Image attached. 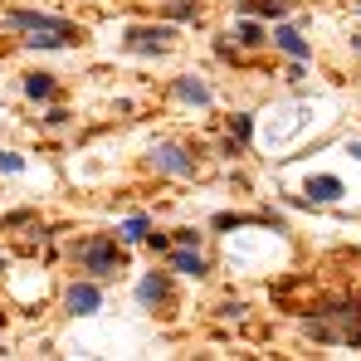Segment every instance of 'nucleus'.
I'll list each match as a JSON object with an SVG mask.
<instances>
[{
    "label": "nucleus",
    "instance_id": "1",
    "mask_svg": "<svg viewBox=\"0 0 361 361\" xmlns=\"http://www.w3.org/2000/svg\"><path fill=\"white\" fill-rule=\"evenodd\" d=\"M68 259L78 264V274H88V279H98V283H108V279H118L132 269V259H127V244L118 235H83V240L68 244Z\"/></svg>",
    "mask_w": 361,
    "mask_h": 361
},
{
    "label": "nucleus",
    "instance_id": "2",
    "mask_svg": "<svg viewBox=\"0 0 361 361\" xmlns=\"http://www.w3.org/2000/svg\"><path fill=\"white\" fill-rule=\"evenodd\" d=\"M180 39V30L171 20H161V25H127V35H122V49L127 54H142V59H161V54H171Z\"/></svg>",
    "mask_w": 361,
    "mask_h": 361
},
{
    "label": "nucleus",
    "instance_id": "3",
    "mask_svg": "<svg viewBox=\"0 0 361 361\" xmlns=\"http://www.w3.org/2000/svg\"><path fill=\"white\" fill-rule=\"evenodd\" d=\"M5 30H20V35L49 30V35H63L68 44H83V25H73L63 15H49V10H5Z\"/></svg>",
    "mask_w": 361,
    "mask_h": 361
},
{
    "label": "nucleus",
    "instance_id": "4",
    "mask_svg": "<svg viewBox=\"0 0 361 361\" xmlns=\"http://www.w3.org/2000/svg\"><path fill=\"white\" fill-rule=\"evenodd\" d=\"M152 166H157L161 176H176V180H190L195 171H200L195 152L180 147V142H157V147H152Z\"/></svg>",
    "mask_w": 361,
    "mask_h": 361
},
{
    "label": "nucleus",
    "instance_id": "5",
    "mask_svg": "<svg viewBox=\"0 0 361 361\" xmlns=\"http://www.w3.org/2000/svg\"><path fill=\"white\" fill-rule=\"evenodd\" d=\"M98 307H103V283L98 279H73L63 288V312L68 317H93Z\"/></svg>",
    "mask_w": 361,
    "mask_h": 361
},
{
    "label": "nucleus",
    "instance_id": "6",
    "mask_svg": "<svg viewBox=\"0 0 361 361\" xmlns=\"http://www.w3.org/2000/svg\"><path fill=\"white\" fill-rule=\"evenodd\" d=\"M269 44L279 49V54H288V59H312V39H302L293 25H283V20H274V30H269Z\"/></svg>",
    "mask_w": 361,
    "mask_h": 361
},
{
    "label": "nucleus",
    "instance_id": "7",
    "mask_svg": "<svg viewBox=\"0 0 361 361\" xmlns=\"http://www.w3.org/2000/svg\"><path fill=\"white\" fill-rule=\"evenodd\" d=\"M171 93H176L185 108H210V103H215L210 83H205V78H195V73H176V78H171Z\"/></svg>",
    "mask_w": 361,
    "mask_h": 361
},
{
    "label": "nucleus",
    "instance_id": "8",
    "mask_svg": "<svg viewBox=\"0 0 361 361\" xmlns=\"http://www.w3.org/2000/svg\"><path fill=\"white\" fill-rule=\"evenodd\" d=\"M166 259H171V274H185V279H210V259H205L200 249L171 244V249H166Z\"/></svg>",
    "mask_w": 361,
    "mask_h": 361
},
{
    "label": "nucleus",
    "instance_id": "9",
    "mask_svg": "<svg viewBox=\"0 0 361 361\" xmlns=\"http://www.w3.org/2000/svg\"><path fill=\"white\" fill-rule=\"evenodd\" d=\"M347 195V185L337 176H307V185H302V205H337Z\"/></svg>",
    "mask_w": 361,
    "mask_h": 361
},
{
    "label": "nucleus",
    "instance_id": "10",
    "mask_svg": "<svg viewBox=\"0 0 361 361\" xmlns=\"http://www.w3.org/2000/svg\"><path fill=\"white\" fill-rule=\"evenodd\" d=\"M20 88H25L30 103H54V98H59V73H49V68H30Z\"/></svg>",
    "mask_w": 361,
    "mask_h": 361
},
{
    "label": "nucleus",
    "instance_id": "11",
    "mask_svg": "<svg viewBox=\"0 0 361 361\" xmlns=\"http://www.w3.org/2000/svg\"><path fill=\"white\" fill-rule=\"evenodd\" d=\"M137 302L142 307H166L171 302V274H142L137 279Z\"/></svg>",
    "mask_w": 361,
    "mask_h": 361
},
{
    "label": "nucleus",
    "instance_id": "12",
    "mask_svg": "<svg viewBox=\"0 0 361 361\" xmlns=\"http://www.w3.org/2000/svg\"><path fill=\"white\" fill-rule=\"evenodd\" d=\"M235 44H240V49H264V44H269V25H264L259 15H240V20H235Z\"/></svg>",
    "mask_w": 361,
    "mask_h": 361
},
{
    "label": "nucleus",
    "instance_id": "13",
    "mask_svg": "<svg viewBox=\"0 0 361 361\" xmlns=\"http://www.w3.org/2000/svg\"><path fill=\"white\" fill-rule=\"evenodd\" d=\"M161 20H171V25H200L205 20V5L200 0H166L161 5Z\"/></svg>",
    "mask_w": 361,
    "mask_h": 361
},
{
    "label": "nucleus",
    "instance_id": "14",
    "mask_svg": "<svg viewBox=\"0 0 361 361\" xmlns=\"http://www.w3.org/2000/svg\"><path fill=\"white\" fill-rule=\"evenodd\" d=\"M235 15H259V20H288V0H240Z\"/></svg>",
    "mask_w": 361,
    "mask_h": 361
},
{
    "label": "nucleus",
    "instance_id": "15",
    "mask_svg": "<svg viewBox=\"0 0 361 361\" xmlns=\"http://www.w3.org/2000/svg\"><path fill=\"white\" fill-rule=\"evenodd\" d=\"M147 235H152V220H147V215H127V220L118 225V240L122 244H142Z\"/></svg>",
    "mask_w": 361,
    "mask_h": 361
},
{
    "label": "nucleus",
    "instance_id": "16",
    "mask_svg": "<svg viewBox=\"0 0 361 361\" xmlns=\"http://www.w3.org/2000/svg\"><path fill=\"white\" fill-rule=\"evenodd\" d=\"M20 44H25V49H73V44H68L63 35H49V30H30V35H25Z\"/></svg>",
    "mask_w": 361,
    "mask_h": 361
},
{
    "label": "nucleus",
    "instance_id": "17",
    "mask_svg": "<svg viewBox=\"0 0 361 361\" xmlns=\"http://www.w3.org/2000/svg\"><path fill=\"white\" fill-rule=\"evenodd\" d=\"M230 137H235L240 147H249V137H254V113H235V118H230Z\"/></svg>",
    "mask_w": 361,
    "mask_h": 361
},
{
    "label": "nucleus",
    "instance_id": "18",
    "mask_svg": "<svg viewBox=\"0 0 361 361\" xmlns=\"http://www.w3.org/2000/svg\"><path fill=\"white\" fill-rule=\"evenodd\" d=\"M68 122H73V113H68V108H63V103H54V108H49V113H44V127H49V132H63V127H68Z\"/></svg>",
    "mask_w": 361,
    "mask_h": 361
},
{
    "label": "nucleus",
    "instance_id": "19",
    "mask_svg": "<svg viewBox=\"0 0 361 361\" xmlns=\"http://www.w3.org/2000/svg\"><path fill=\"white\" fill-rule=\"evenodd\" d=\"M215 54H220L225 63H244V49H240V44H230V35H220V39H215Z\"/></svg>",
    "mask_w": 361,
    "mask_h": 361
},
{
    "label": "nucleus",
    "instance_id": "20",
    "mask_svg": "<svg viewBox=\"0 0 361 361\" xmlns=\"http://www.w3.org/2000/svg\"><path fill=\"white\" fill-rule=\"evenodd\" d=\"M25 225H35V210H10V215H0V230H25Z\"/></svg>",
    "mask_w": 361,
    "mask_h": 361
},
{
    "label": "nucleus",
    "instance_id": "21",
    "mask_svg": "<svg viewBox=\"0 0 361 361\" xmlns=\"http://www.w3.org/2000/svg\"><path fill=\"white\" fill-rule=\"evenodd\" d=\"M15 171H25V157L20 152H0V176H15Z\"/></svg>",
    "mask_w": 361,
    "mask_h": 361
},
{
    "label": "nucleus",
    "instance_id": "22",
    "mask_svg": "<svg viewBox=\"0 0 361 361\" xmlns=\"http://www.w3.org/2000/svg\"><path fill=\"white\" fill-rule=\"evenodd\" d=\"M200 240H205L200 230H176V240H171V244H185V249H200Z\"/></svg>",
    "mask_w": 361,
    "mask_h": 361
},
{
    "label": "nucleus",
    "instance_id": "23",
    "mask_svg": "<svg viewBox=\"0 0 361 361\" xmlns=\"http://www.w3.org/2000/svg\"><path fill=\"white\" fill-rule=\"evenodd\" d=\"M147 249H152V254H166V249H171V240H166V235H157V230H152V235H147Z\"/></svg>",
    "mask_w": 361,
    "mask_h": 361
},
{
    "label": "nucleus",
    "instance_id": "24",
    "mask_svg": "<svg viewBox=\"0 0 361 361\" xmlns=\"http://www.w3.org/2000/svg\"><path fill=\"white\" fill-rule=\"evenodd\" d=\"M347 157H352V161H361V142H347Z\"/></svg>",
    "mask_w": 361,
    "mask_h": 361
},
{
    "label": "nucleus",
    "instance_id": "25",
    "mask_svg": "<svg viewBox=\"0 0 361 361\" xmlns=\"http://www.w3.org/2000/svg\"><path fill=\"white\" fill-rule=\"evenodd\" d=\"M352 44H357V54H361V35H357V39H352Z\"/></svg>",
    "mask_w": 361,
    "mask_h": 361
},
{
    "label": "nucleus",
    "instance_id": "26",
    "mask_svg": "<svg viewBox=\"0 0 361 361\" xmlns=\"http://www.w3.org/2000/svg\"><path fill=\"white\" fill-rule=\"evenodd\" d=\"M0 274H5V259H0Z\"/></svg>",
    "mask_w": 361,
    "mask_h": 361
},
{
    "label": "nucleus",
    "instance_id": "27",
    "mask_svg": "<svg viewBox=\"0 0 361 361\" xmlns=\"http://www.w3.org/2000/svg\"><path fill=\"white\" fill-rule=\"evenodd\" d=\"M357 10H361V0H357Z\"/></svg>",
    "mask_w": 361,
    "mask_h": 361
}]
</instances>
